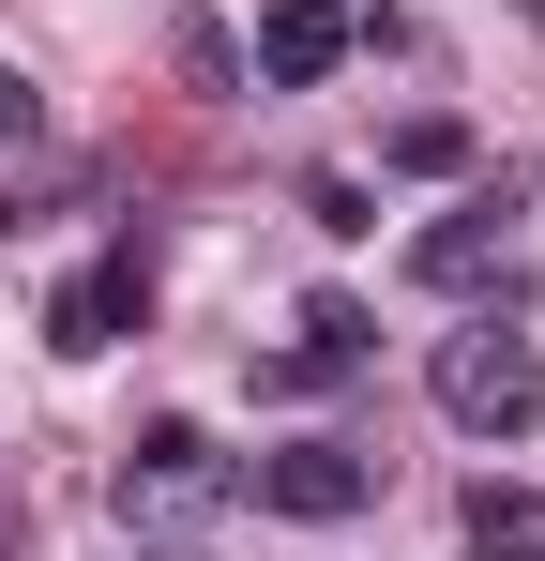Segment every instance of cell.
Returning a JSON list of instances; mask_svg holds the SVG:
<instances>
[{
	"label": "cell",
	"mask_w": 545,
	"mask_h": 561,
	"mask_svg": "<svg viewBox=\"0 0 545 561\" xmlns=\"http://www.w3.org/2000/svg\"><path fill=\"white\" fill-rule=\"evenodd\" d=\"M334 61H349V0H272L258 15V77L272 92H318Z\"/></svg>",
	"instance_id": "8992f818"
},
{
	"label": "cell",
	"mask_w": 545,
	"mask_h": 561,
	"mask_svg": "<svg viewBox=\"0 0 545 561\" xmlns=\"http://www.w3.org/2000/svg\"><path fill=\"white\" fill-rule=\"evenodd\" d=\"M152 561H197V547H152Z\"/></svg>",
	"instance_id": "30bf717a"
},
{
	"label": "cell",
	"mask_w": 545,
	"mask_h": 561,
	"mask_svg": "<svg viewBox=\"0 0 545 561\" xmlns=\"http://www.w3.org/2000/svg\"><path fill=\"white\" fill-rule=\"evenodd\" d=\"M500 243H515V183H485L469 213H440V228L409 243V288H485V274H500Z\"/></svg>",
	"instance_id": "5b68a950"
},
{
	"label": "cell",
	"mask_w": 545,
	"mask_h": 561,
	"mask_svg": "<svg viewBox=\"0 0 545 561\" xmlns=\"http://www.w3.org/2000/svg\"><path fill=\"white\" fill-rule=\"evenodd\" d=\"M379 168H394V183H454V168H469V122H454V106H409V122L379 137Z\"/></svg>",
	"instance_id": "ba28073f"
},
{
	"label": "cell",
	"mask_w": 545,
	"mask_h": 561,
	"mask_svg": "<svg viewBox=\"0 0 545 561\" xmlns=\"http://www.w3.org/2000/svg\"><path fill=\"white\" fill-rule=\"evenodd\" d=\"M531 15H545V0H531Z\"/></svg>",
	"instance_id": "8fae6325"
},
{
	"label": "cell",
	"mask_w": 545,
	"mask_h": 561,
	"mask_svg": "<svg viewBox=\"0 0 545 561\" xmlns=\"http://www.w3.org/2000/svg\"><path fill=\"white\" fill-rule=\"evenodd\" d=\"M258 501L303 516V531H334V516L379 501V456H363V440H288V456H258Z\"/></svg>",
	"instance_id": "3957f363"
},
{
	"label": "cell",
	"mask_w": 545,
	"mask_h": 561,
	"mask_svg": "<svg viewBox=\"0 0 545 561\" xmlns=\"http://www.w3.org/2000/svg\"><path fill=\"white\" fill-rule=\"evenodd\" d=\"M440 410L469 425V440H515V425H545V350L531 334H500V319H469L440 350Z\"/></svg>",
	"instance_id": "6da1fadb"
},
{
	"label": "cell",
	"mask_w": 545,
	"mask_h": 561,
	"mask_svg": "<svg viewBox=\"0 0 545 561\" xmlns=\"http://www.w3.org/2000/svg\"><path fill=\"white\" fill-rule=\"evenodd\" d=\"M228 485H243V470L212 456V425H137V440H121V516H197V501H228Z\"/></svg>",
	"instance_id": "7a4b0ae2"
},
{
	"label": "cell",
	"mask_w": 545,
	"mask_h": 561,
	"mask_svg": "<svg viewBox=\"0 0 545 561\" xmlns=\"http://www.w3.org/2000/svg\"><path fill=\"white\" fill-rule=\"evenodd\" d=\"M137 319H152V259H137V243H106L91 274H61V304H46V350H121Z\"/></svg>",
	"instance_id": "277c9868"
},
{
	"label": "cell",
	"mask_w": 545,
	"mask_h": 561,
	"mask_svg": "<svg viewBox=\"0 0 545 561\" xmlns=\"http://www.w3.org/2000/svg\"><path fill=\"white\" fill-rule=\"evenodd\" d=\"M0 137H46V92L31 77H0Z\"/></svg>",
	"instance_id": "9c48e42d"
},
{
	"label": "cell",
	"mask_w": 545,
	"mask_h": 561,
	"mask_svg": "<svg viewBox=\"0 0 545 561\" xmlns=\"http://www.w3.org/2000/svg\"><path fill=\"white\" fill-rule=\"evenodd\" d=\"M469 561H545V485H469Z\"/></svg>",
	"instance_id": "52a82bcc"
}]
</instances>
